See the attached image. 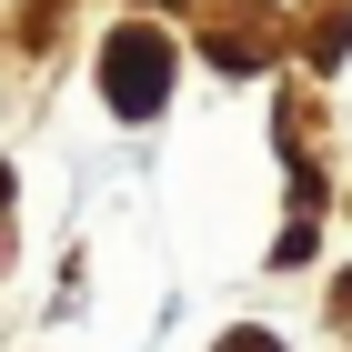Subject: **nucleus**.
<instances>
[{"mask_svg":"<svg viewBox=\"0 0 352 352\" xmlns=\"http://www.w3.org/2000/svg\"><path fill=\"white\" fill-rule=\"evenodd\" d=\"M221 352H282L272 332H221Z\"/></svg>","mask_w":352,"mask_h":352,"instance_id":"nucleus-2","label":"nucleus"},{"mask_svg":"<svg viewBox=\"0 0 352 352\" xmlns=\"http://www.w3.org/2000/svg\"><path fill=\"white\" fill-rule=\"evenodd\" d=\"M101 91L121 121H151V111L171 101V30H111V51H101Z\"/></svg>","mask_w":352,"mask_h":352,"instance_id":"nucleus-1","label":"nucleus"}]
</instances>
